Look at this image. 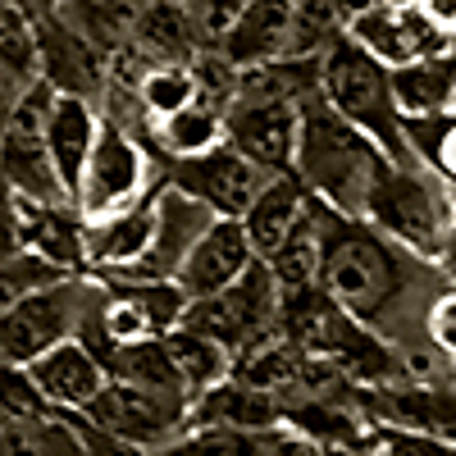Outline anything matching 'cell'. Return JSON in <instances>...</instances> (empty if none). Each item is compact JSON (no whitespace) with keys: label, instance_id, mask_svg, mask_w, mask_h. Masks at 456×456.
I'll return each mask as SVG.
<instances>
[{"label":"cell","instance_id":"1","mask_svg":"<svg viewBox=\"0 0 456 456\" xmlns=\"http://www.w3.org/2000/svg\"><path fill=\"white\" fill-rule=\"evenodd\" d=\"M415 265L420 260L402 251L397 242H388L384 233H374L365 219L320 206V274H315V283L361 329L384 333V324H393L402 301L411 297Z\"/></svg>","mask_w":456,"mask_h":456},{"label":"cell","instance_id":"2","mask_svg":"<svg viewBox=\"0 0 456 456\" xmlns=\"http://www.w3.org/2000/svg\"><path fill=\"white\" fill-rule=\"evenodd\" d=\"M384 151H379L365 133H356L347 119H338L329 101L315 92L301 101V124H297V156L292 174L301 187L329 210L361 219L370 183L384 169Z\"/></svg>","mask_w":456,"mask_h":456},{"label":"cell","instance_id":"3","mask_svg":"<svg viewBox=\"0 0 456 456\" xmlns=\"http://www.w3.org/2000/svg\"><path fill=\"white\" fill-rule=\"evenodd\" d=\"M361 219L384 233L388 242H397L402 251H411L415 260H429L443 242V233L456 219V187L443 183L429 165H384L379 178L370 183Z\"/></svg>","mask_w":456,"mask_h":456},{"label":"cell","instance_id":"4","mask_svg":"<svg viewBox=\"0 0 456 456\" xmlns=\"http://www.w3.org/2000/svg\"><path fill=\"white\" fill-rule=\"evenodd\" d=\"M320 96L338 119H347L356 133H365L388 165H415L411 146H406V124L402 110L393 101V78L388 69L370 60L352 37L338 42L320 55Z\"/></svg>","mask_w":456,"mask_h":456},{"label":"cell","instance_id":"5","mask_svg":"<svg viewBox=\"0 0 456 456\" xmlns=\"http://www.w3.org/2000/svg\"><path fill=\"white\" fill-rule=\"evenodd\" d=\"M279 297L283 292H279V283L270 274V265L256 260L251 270L238 283H228L224 292L187 301L183 324L206 333V338H215L219 347L238 361L242 352L260 347L265 338L279 333Z\"/></svg>","mask_w":456,"mask_h":456},{"label":"cell","instance_id":"6","mask_svg":"<svg viewBox=\"0 0 456 456\" xmlns=\"http://www.w3.org/2000/svg\"><path fill=\"white\" fill-rule=\"evenodd\" d=\"M151 156L142 137H133L128 128L110 124L101 114V133H96V146L87 156V169L78 178V192H73V210H78L87 224L92 219H105V215H119V210H133L142 201H151Z\"/></svg>","mask_w":456,"mask_h":456},{"label":"cell","instance_id":"7","mask_svg":"<svg viewBox=\"0 0 456 456\" xmlns=\"http://www.w3.org/2000/svg\"><path fill=\"white\" fill-rule=\"evenodd\" d=\"M87 297H92L87 274H73V279L28 292L19 306L0 315V365H32L55 342L73 338L87 311Z\"/></svg>","mask_w":456,"mask_h":456},{"label":"cell","instance_id":"8","mask_svg":"<svg viewBox=\"0 0 456 456\" xmlns=\"http://www.w3.org/2000/svg\"><path fill=\"white\" fill-rule=\"evenodd\" d=\"M342 37H352L384 69H402L434 51H456L415 14L411 0H342Z\"/></svg>","mask_w":456,"mask_h":456},{"label":"cell","instance_id":"9","mask_svg":"<svg viewBox=\"0 0 456 456\" xmlns=\"http://www.w3.org/2000/svg\"><path fill=\"white\" fill-rule=\"evenodd\" d=\"M32 32H37V73H42V83L60 96H83L101 105V92L110 83V55L60 10L42 14L32 23Z\"/></svg>","mask_w":456,"mask_h":456},{"label":"cell","instance_id":"10","mask_svg":"<svg viewBox=\"0 0 456 456\" xmlns=\"http://www.w3.org/2000/svg\"><path fill=\"white\" fill-rule=\"evenodd\" d=\"M356 397H361L356 406L379 429H406V434L456 443V384H438V379H425V384L393 379V384L356 388Z\"/></svg>","mask_w":456,"mask_h":456},{"label":"cell","instance_id":"11","mask_svg":"<svg viewBox=\"0 0 456 456\" xmlns=\"http://www.w3.org/2000/svg\"><path fill=\"white\" fill-rule=\"evenodd\" d=\"M297 124H301L297 101L238 92L224 110V142L233 151H242L265 174H288L292 156H297Z\"/></svg>","mask_w":456,"mask_h":456},{"label":"cell","instance_id":"12","mask_svg":"<svg viewBox=\"0 0 456 456\" xmlns=\"http://www.w3.org/2000/svg\"><path fill=\"white\" fill-rule=\"evenodd\" d=\"M87 425H96L101 434L119 438V443H133L142 452H156L165 447L174 434H183L187 425V406H174V402H160L151 397L124 379H105V388L92 397L87 411H78Z\"/></svg>","mask_w":456,"mask_h":456},{"label":"cell","instance_id":"13","mask_svg":"<svg viewBox=\"0 0 456 456\" xmlns=\"http://www.w3.org/2000/svg\"><path fill=\"white\" fill-rule=\"evenodd\" d=\"M219 215L210 206H201L192 192L165 183L160 192L151 197V247H146V256L128 274H101V279H174L178 265L187 260V251L201 242V233Z\"/></svg>","mask_w":456,"mask_h":456},{"label":"cell","instance_id":"14","mask_svg":"<svg viewBox=\"0 0 456 456\" xmlns=\"http://www.w3.org/2000/svg\"><path fill=\"white\" fill-rule=\"evenodd\" d=\"M169 165L174 169H169L165 183L192 192L219 219H238L251 206V197L265 187V178H270L260 165H251L242 151H233L228 142H219L215 151H206V156H197V160H169Z\"/></svg>","mask_w":456,"mask_h":456},{"label":"cell","instance_id":"15","mask_svg":"<svg viewBox=\"0 0 456 456\" xmlns=\"http://www.w3.org/2000/svg\"><path fill=\"white\" fill-rule=\"evenodd\" d=\"M256 260H260V256H256L251 242H247L242 219H215L206 233H201V242L187 251V260L178 265L174 283L192 297V301H197V297H215V292H224L228 283H238Z\"/></svg>","mask_w":456,"mask_h":456},{"label":"cell","instance_id":"16","mask_svg":"<svg viewBox=\"0 0 456 456\" xmlns=\"http://www.w3.org/2000/svg\"><path fill=\"white\" fill-rule=\"evenodd\" d=\"M292 14H297V0H247L233 14V23L215 37V51L238 73L283 60L292 42Z\"/></svg>","mask_w":456,"mask_h":456},{"label":"cell","instance_id":"17","mask_svg":"<svg viewBox=\"0 0 456 456\" xmlns=\"http://www.w3.org/2000/svg\"><path fill=\"white\" fill-rule=\"evenodd\" d=\"M37 397H42L51 411H87L92 397L105 388V365L83 347L78 338H64L55 342L51 352H42L32 365H23Z\"/></svg>","mask_w":456,"mask_h":456},{"label":"cell","instance_id":"18","mask_svg":"<svg viewBox=\"0 0 456 456\" xmlns=\"http://www.w3.org/2000/svg\"><path fill=\"white\" fill-rule=\"evenodd\" d=\"M96 133H101V105H92L83 96H60L55 92V101L46 110V124H42V137H46L51 165L60 174V187H64L69 201H73V192H78V178L87 169Z\"/></svg>","mask_w":456,"mask_h":456},{"label":"cell","instance_id":"19","mask_svg":"<svg viewBox=\"0 0 456 456\" xmlns=\"http://www.w3.org/2000/svg\"><path fill=\"white\" fill-rule=\"evenodd\" d=\"M146 60H197L201 51V19L192 0H146L137 5L128 42Z\"/></svg>","mask_w":456,"mask_h":456},{"label":"cell","instance_id":"20","mask_svg":"<svg viewBox=\"0 0 456 456\" xmlns=\"http://www.w3.org/2000/svg\"><path fill=\"white\" fill-rule=\"evenodd\" d=\"M23 251L51 260L64 274H87V219L69 201L23 206Z\"/></svg>","mask_w":456,"mask_h":456},{"label":"cell","instance_id":"21","mask_svg":"<svg viewBox=\"0 0 456 456\" xmlns=\"http://www.w3.org/2000/svg\"><path fill=\"white\" fill-rule=\"evenodd\" d=\"M187 425H219V429H274L279 425V397L274 393H260L242 379H219L206 393L192 397V411H187Z\"/></svg>","mask_w":456,"mask_h":456},{"label":"cell","instance_id":"22","mask_svg":"<svg viewBox=\"0 0 456 456\" xmlns=\"http://www.w3.org/2000/svg\"><path fill=\"white\" fill-rule=\"evenodd\" d=\"M306 206H311V192L301 187V178H297L292 169H288V174H270V178H265V187L251 197V206L238 215L242 228H247L251 251L265 260V256H270V251L292 233V224L306 215Z\"/></svg>","mask_w":456,"mask_h":456},{"label":"cell","instance_id":"23","mask_svg":"<svg viewBox=\"0 0 456 456\" xmlns=\"http://www.w3.org/2000/svg\"><path fill=\"white\" fill-rule=\"evenodd\" d=\"M105 374L110 379H124V384L160 397V402H174V406H187L192 411V388L183 384V374L165 347V338H137V342H124L114 347V356L105 361Z\"/></svg>","mask_w":456,"mask_h":456},{"label":"cell","instance_id":"24","mask_svg":"<svg viewBox=\"0 0 456 456\" xmlns=\"http://www.w3.org/2000/svg\"><path fill=\"white\" fill-rule=\"evenodd\" d=\"M393 78V101L402 119H425V114H452V92H456V51H434L402 69H388Z\"/></svg>","mask_w":456,"mask_h":456},{"label":"cell","instance_id":"25","mask_svg":"<svg viewBox=\"0 0 456 456\" xmlns=\"http://www.w3.org/2000/svg\"><path fill=\"white\" fill-rule=\"evenodd\" d=\"M142 133L165 151V160H197V156H206V151H215L224 142V110L197 96L192 105L165 114V119H156V124H146Z\"/></svg>","mask_w":456,"mask_h":456},{"label":"cell","instance_id":"26","mask_svg":"<svg viewBox=\"0 0 456 456\" xmlns=\"http://www.w3.org/2000/svg\"><path fill=\"white\" fill-rule=\"evenodd\" d=\"M201 92H197V73H192V60H151L137 69L133 78V101L142 105L146 124L165 119V114L192 105Z\"/></svg>","mask_w":456,"mask_h":456},{"label":"cell","instance_id":"27","mask_svg":"<svg viewBox=\"0 0 456 456\" xmlns=\"http://www.w3.org/2000/svg\"><path fill=\"white\" fill-rule=\"evenodd\" d=\"M96 283L105 292H114V297H124L128 306L142 315L151 338L174 333L183 324V315H187V301H192L174 279H96Z\"/></svg>","mask_w":456,"mask_h":456},{"label":"cell","instance_id":"28","mask_svg":"<svg viewBox=\"0 0 456 456\" xmlns=\"http://www.w3.org/2000/svg\"><path fill=\"white\" fill-rule=\"evenodd\" d=\"M265 265H270L279 292H292V288L315 283V274H320V201H315V197H311L306 215L292 224V233H288L270 256H265Z\"/></svg>","mask_w":456,"mask_h":456},{"label":"cell","instance_id":"29","mask_svg":"<svg viewBox=\"0 0 456 456\" xmlns=\"http://www.w3.org/2000/svg\"><path fill=\"white\" fill-rule=\"evenodd\" d=\"M165 347H169V356H174V365L183 374V384L192 388V397L233 374V356H228L215 338L187 329V324H178L174 333H165Z\"/></svg>","mask_w":456,"mask_h":456},{"label":"cell","instance_id":"30","mask_svg":"<svg viewBox=\"0 0 456 456\" xmlns=\"http://www.w3.org/2000/svg\"><path fill=\"white\" fill-rule=\"evenodd\" d=\"M151 456H265V429L247 434V429H219V425H183V434H174Z\"/></svg>","mask_w":456,"mask_h":456},{"label":"cell","instance_id":"31","mask_svg":"<svg viewBox=\"0 0 456 456\" xmlns=\"http://www.w3.org/2000/svg\"><path fill=\"white\" fill-rule=\"evenodd\" d=\"M0 73H10L19 87H32L42 73H37V32L32 19L19 10L0 5Z\"/></svg>","mask_w":456,"mask_h":456},{"label":"cell","instance_id":"32","mask_svg":"<svg viewBox=\"0 0 456 456\" xmlns=\"http://www.w3.org/2000/svg\"><path fill=\"white\" fill-rule=\"evenodd\" d=\"M60 279H73L64 270H55L51 260L42 256H32V251H14L0 260V315H5L10 306H19V301L37 288H46V283H60Z\"/></svg>","mask_w":456,"mask_h":456},{"label":"cell","instance_id":"33","mask_svg":"<svg viewBox=\"0 0 456 456\" xmlns=\"http://www.w3.org/2000/svg\"><path fill=\"white\" fill-rule=\"evenodd\" d=\"M425 333H429V342L447 356V361H456V288L447 283L434 301H429V311H425Z\"/></svg>","mask_w":456,"mask_h":456},{"label":"cell","instance_id":"34","mask_svg":"<svg viewBox=\"0 0 456 456\" xmlns=\"http://www.w3.org/2000/svg\"><path fill=\"white\" fill-rule=\"evenodd\" d=\"M379 447L388 456H456V443L425 438V434H406V429H374Z\"/></svg>","mask_w":456,"mask_h":456},{"label":"cell","instance_id":"35","mask_svg":"<svg viewBox=\"0 0 456 456\" xmlns=\"http://www.w3.org/2000/svg\"><path fill=\"white\" fill-rule=\"evenodd\" d=\"M23 251V201L0 183V260Z\"/></svg>","mask_w":456,"mask_h":456},{"label":"cell","instance_id":"36","mask_svg":"<svg viewBox=\"0 0 456 456\" xmlns=\"http://www.w3.org/2000/svg\"><path fill=\"white\" fill-rule=\"evenodd\" d=\"M411 5L447 46H456V0H411Z\"/></svg>","mask_w":456,"mask_h":456},{"label":"cell","instance_id":"37","mask_svg":"<svg viewBox=\"0 0 456 456\" xmlns=\"http://www.w3.org/2000/svg\"><path fill=\"white\" fill-rule=\"evenodd\" d=\"M242 5H247V0H192V10L201 19V32H210V37H219L228 23H233V14Z\"/></svg>","mask_w":456,"mask_h":456},{"label":"cell","instance_id":"38","mask_svg":"<svg viewBox=\"0 0 456 456\" xmlns=\"http://www.w3.org/2000/svg\"><path fill=\"white\" fill-rule=\"evenodd\" d=\"M434 270L456 288V219H452V228L443 233V242H438V251H434Z\"/></svg>","mask_w":456,"mask_h":456},{"label":"cell","instance_id":"39","mask_svg":"<svg viewBox=\"0 0 456 456\" xmlns=\"http://www.w3.org/2000/svg\"><path fill=\"white\" fill-rule=\"evenodd\" d=\"M0 5H5V10H19V14H28V19L37 23L42 14H51V10H55V0H0Z\"/></svg>","mask_w":456,"mask_h":456},{"label":"cell","instance_id":"40","mask_svg":"<svg viewBox=\"0 0 456 456\" xmlns=\"http://www.w3.org/2000/svg\"><path fill=\"white\" fill-rule=\"evenodd\" d=\"M352 456H388V452H384V447H379V438H374V443H365V447H356Z\"/></svg>","mask_w":456,"mask_h":456},{"label":"cell","instance_id":"41","mask_svg":"<svg viewBox=\"0 0 456 456\" xmlns=\"http://www.w3.org/2000/svg\"><path fill=\"white\" fill-rule=\"evenodd\" d=\"M452 114H456V92H452Z\"/></svg>","mask_w":456,"mask_h":456}]
</instances>
